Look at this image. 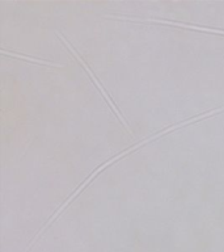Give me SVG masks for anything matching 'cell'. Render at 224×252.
Returning a JSON list of instances; mask_svg holds the SVG:
<instances>
[{"label":"cell","instance_id":"obj_1","mask_svg":"<svg viewBox=\"0 0 224 252\" xmlns=\"http://www.w3.org/2000/svg\"><path fill=\"white\" fill-rule=\"evenodd\" d=\"M58 35H59V38H60V39H62V41H63V43H64V45H66V46L68 47V49H70L71 51H72V54H74L75 57H76V58H78L79 61H80V62H82L83 67H84V68H85V70H86V72H88V75H89V76H90V79H92V80H93V83H94V84H96V86L98 87V90L101 91V92H102V94H104V97H105L106 100H108V102H109L110 108H112V109H113V112H114V113L117 114V117L119 118V120H121V122H122V124H123V125H125V127H126V129H127V131H129V133H131V130L129 129V125H127V122H126L125 120H123V117H122V114L119 113V112H118V109H117V108H115V105H114V102L112 101V100H110V97H109V96H108V92H106V91L104 90V88H102L101 83L98 82V79L96 78V76H94V75L92 74V72H90L89 67L86 66V64H85V62H84V61H83V59L80 58V57H79V54H78V53H76V50H75L74 47L71 46V45H70V42H68V41H67V39L64 38V37H63L62 34H59V33H58Z\"/></svg>","mask_w":224,"mask_h":252},{"label":"cell","instance_id":"obj_2","mask_svg":"<svg viewBox=\"0 0 224 252\" xmlns=\"http://www.w3.org/2000/svg\"><path fill=\"white\" fill-rule=\"evenodd\" d=\"M4 54H9L12 57H16V58H20V59H25V61H30V62H34V63H38V64H46V66H54V67H60L59 64H55V63H50V62H46V61H41V59H35V58H29V57H25V55H20V54H16V53H7L5 50H3Z\"/></svg>","mask_w":224,"mask_h":252}]
</instances>
